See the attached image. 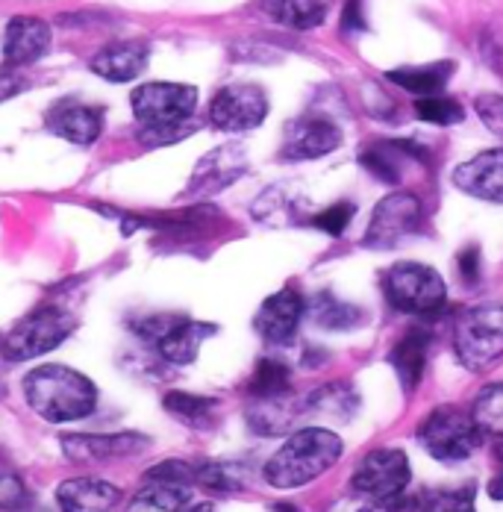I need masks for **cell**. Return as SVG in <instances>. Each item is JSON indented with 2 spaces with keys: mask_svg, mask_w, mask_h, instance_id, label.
Listing matches in <instances>:
<instances>
[{
  "mask_svg": "<svg viewBox=\"0 0 503 512\" xmlns=\"http://www.w3.org/2000/svg\"><path fill=\"white\" fill-rule=\"evenodd\" d=\"M383 295L389 307L406 315H439L448 304V286L442 274L424 262H395L383 277Z\"/></svg>",
  "mask_w": 503,
  "mask_h": 512,
  "instance_id": "obj_3",
  "label": "cell"
},
{
  "mask_svg": "<svg viewBox=\"0 0 503 512\" xmlns=\"http://www.w3.org/2000/svg\"><path fill=\"white\" fill-rule=\"evenodd\" d=\"M162 407L177 421H183V424H189L195 430H206L215 421L218 401L215 398H201V395H189V392H168L162 398Z\"/></svg>",
  "mask_w": 503,
  "mask_h": 512,
  "instance_id": "obj_29",
  "label": "cell"
},
{
  "mask_svg": "<svg viewBox=\"0 0 503 512\" xmlns=\"http://www.w3.org/2000/svg\"><path fill=\"white\" fill-rule=\"evenodd\" d=\"M368 30L365 12H362V0H345L342 9V33H362Z\"/></svg>",
  "mask_w": 503,
  "mask_h": 512,
  "instance_id": "obj_42",
  "label": "cell"
},
{
  "mask_svg": "<svg viewBox=\"0 0 503 512\" xmlns=\"http://www.w3.org/2000/svg\"><path fill=\"white\" fill-rule=\"evenodd\" d=\"M471 512H477V510H471Z\"/></svg>",
  "mask_w": 503,
  "mask_h": 512,
  "instance_id": "obj_47",
  "label": "cell"
},
{
  "mask_svg": "<svg viewBox=\"0 0 503 512\" xmlns=\"http://www.w3.org/2000/svg\"><path fill=\"white\" fill-rule=\"evenodd\" d=\"M195 121H174V124H151V127H139L136 139L148 148H168V145H177L183 139H189L195 133Z\"/></svg>",
  "mask_w": 503,
  "mask_h": 512,
  "instance_id": "obj_35",
  "label": "cell"
},
{
  "mask_svg": "<svg viewBox=\"0 0 503 512\" xmlns=\"http://www.w3.org/2000/svg\"><path fill=\"white\" fill-rule=\"evenodd\" d=\"M48 130L53 136L71 142V145H95L103 133V109L92 103L80 101H59L51 106L48 118H45Z\"/></svg>",
  "mask_w": 503,
  "mask_h": 512,
  "instance_id": "obj_17",
  "label": "cell"
},
{
  "mask_svg": "<svg viewBox=\"0 0 503 512\" xmlns=\"http://www.w3.org/2000/svg\"><path fill=\"white\" fill-rule=\"evenodd\" d=\"M474 109L480 115V121L492 130V133H501L503 136V98L501 95H477Z\"/></svg>",
  "mask_w": 503,
  "mask_h": 512,
  "instance_id": "obj_40",
  "label": "cell"
},
{
  "mask_svg": "<svg viewBox=\"0 0 503 512\" xmlns=\"http://www.w3.org/2000/svg\"><path fill=\"white\" fill-rule=\"evenodd\" d=\"M215 324H206V321H192V318H177L156 342L153 348L159 351V357L165 362H174V365H189L195 362L201 354L203 342L215 336Z\"/></svg>",
  "mask_w": 503,
  "mask_h": 512,
  "instance_id": "obj_19",
  "label": "cell"
},
{
  "mask_svg": "<svg viewBox=\"0 0 503 512\" xmlns=\"http://www.w3.org/2000/svg\"><path fill=\"white\" fill-rule=\"evenodd\" d=\"M356 410H359V398H356L351 383H342V380L315 389L303 404V412H312V415H321L330 421H351Z\"/></svg>",
  "mask_w": 503,
  "mask_h": 512,
  "instance_id": "obj_25",
  "label": "cell"
},
{
  "mask_svg": "<svg viewBox=\"0 0 503 512\" xmlns=\"http://www.w3.org/2000/svg\"><path fill=\"white\" fill-rule=\"evenodd\" d=\"M186 507H189V486L151 483L130 501L127 512H183Z\"/></svg>",
  "mask_w": 503,
  "mask_h": 512,
  "instance_id": "obj_30",
  "label": "cell"
},
{
  "mask_svg": "<svg viewBox=\"0 0 503 512\" xmlns=\"http://www.w3.org/2000/svg\"><path fill=\"white\" fill-rule=\"evenodd\" d=\"M189 512H215V510H212L209 504H201V507H192V510H189Z\"/></svg>",
  "mask_w": 503,
  "mask_h": 512,
  "instance_id": "obj_45",
  "label": "cell"
},
{
  "mask_svg": "<svg viewBox=\"0 0 503 512\" xmlns=\"http://www.w3.org/2000/svg\"><path fill=\"white\" fill-rule=\"evenodd\" d=\"M353 215H356V206L351 201H339V204L327 206V209H321L318 215H312V227H318L321 233H327V236H333V239H339V236H345V230L351 227Z\"/></svg>",
  "mask_w": 503,
  "mask_h": 512,
  "instance_id": "obj_36",
  "label": "cell"
},
{
  "mask_svg": "<svg viewBox=\"0 0 503 512\" xmlns=\"http://www.w3.org/2000/svg\"><path fill=\"white\" fill-rule=\"evenodd\" d=\"M292 215H295V195L292 192H280V186L265 189L259 195V201L253 204V218L256 221L280 224V221H289Z\"/></svg>",
  "mask_w": 503,
  "mask_h": 512,
  "instance_id": "obj_34",
  "label": "cell"
},
{
  "mask_svg": "<svg viewBox=\"0 0 503 512\" xmlns=\"http://www.w3.org/2000/svg\"><path fill=\"white\" fill-rule=\"evenodd\" d=\"M403 498L395 501H380V498H368V495H356V498H342L336 504H330L327 512H401Z\"/></svg>",
  "mask_w": 503,
  "mask_h": 512,
  "instance_id": "obj_39",
  "label": "cell"
},
{
  "mask_svg": "<svg viewBox=\"0 0 503 512\" xmlns=\"http://www.w3.org/2000/svg\"><path fill=\"white\" fill-rule=\"evenodd\" d=\"M403 159L409 156L403 154L398 139H389V142H371L359 151V165L380 183L386 186H398L401 183V165Z\"/></svg>",
  "mask_w": 503,
  "mask_h": 512,
  "instance_id": "obj_26",
  "label": "cell"
},
{
  "mask_svg": "<svg viewBox=\"0 0 503 512\" xmlns=\"http://www.w3.org/2000/svg\"><path fill=\"white\" fill-rule=\"evenodd\" d=\"M409 474H412V468H409V460L403 451L374 448L356 465L351 486L356 495L395 501V498H403V489L409 486Z\"/></svg>",
  "mask_w": 503,
  "mask_h": 512,
  "instance_id": "obj_8",
  "label": "cell"
},
{
  "mask_svg": "<svg viewBox=\"0 0 503 512\" xmlns=\"http://www.w3.org/2000/svg\"><path fill=\"white\" fill-rule=\"evenodd\" d=\"M198 468L183 460H165L148 471V483H168V486H192Z\"/></svg>",
  "mask_w": 503,
  "mask_h": 512,
  "instance_id": "obj_38",
  "label": "cell"
},
{
  "mask_svg": "<svg viewBox=\"0 0 503 512\" xmlns=\"http://www.w3.org/2000/svg\"><path fill=\"white\" fill-rule=\"evenodd\" d=\"M268 115V95L256 83H233L215 92L209 103V121L221 133L256 130Z\"/></svg>",
  "mask_w": 503,
  "mask_h": 512,
  "instance_id": "obj_9",
  "label": "cell"
},
{
  "mask_svg": "<svg viewBox=\"0 0 503 512\" xmlns=\"http://www.w3.org/2000/svg\"><path fill=\"white\" fill-rule=\"evenodd\" d=\"M330 9H333V0H262V12L289 30L321 27Z\"/></svg>",
  "mask_w": 503,
  "mask_h": 512,
  "instance_id": "obj_23",
  "label": "cell"
},
{
  "mask_svg": "<svg viewBox=\"0 0 503 512\" xmlns=\"http://www.w3.org/2000/svg\"><path fill=\"white\" fill-rule=\"evenodd\" d=\"M195 483H201L206 492L215 495H236L245 489V471L230 462H206L198 468Z\"/></svg>",
  "mask_w": 503,
  "mask_h": 512,
  "instance_id": "obj_31",
  "label": "cell"
},
{
  "mask_svg": "<svg viewBox=\"0 0 503 512\" xmlns=\"http://www.w3.org/2000/svg\"><path fill=\"white\" fill-rule=\"evenodd\" d=\"M342 145V130L327 115H301L289 121L280 156L286 162H306L333 154Z\"/></svg>",
  "mask_w": 503,
  "mask_h": 512,
  "instance_id": "obj_12",
  "label": "cell"
},
{
  "mask_svg": "<svg viewBox=\"0 0 503 512\" xmlns=\"http://www.w3.org/2000/svg\"><path fill=\"white\" fill-rule=\"evenodd\" d=\"M480 262H483V254H480L477 245H465L459 251V256H456V271H459V277H462L465 286H474L480 280Z\"/></svg>",
  "mask_w": 503,
  "mask_h": 512,
  "instance_id": "obj_41",
  "label": "cell"
},
{
  "mask_svg": "<svg viewBox=\"0 0 503 512\" xmlns=\"http://www.w3.org/2000/svg\"><path fill=\"white\" fill-rule=\"evenodd\" d=\"M471 418L483 430V436H503V386L480 389L471 407Z\"/></svg>",
  "mask_w": 503,
  "mask_h": 512,
  "instance_id": "obj_32",
  "label": "cell"
},
{
  "mask_svg": "<svg viewBox=\"0 0 503 512\" xmlns=\"http://www.w3.org/2000/svg\"><path fill=\"white\" fill-rule=\"evenodd\" d=\"M74 327H77V318L68 309L56 307V304H45V307H36L33 312H27L6 333L0 351H3V357L12 359V362L45 357V354L56 351L71 336Z\"/></svg>",
  "mask_w": 503,
  "mask_h": 512,
  "instance_id": "obj_5",
  "label": "cell"
},
{
  "mask_svg": "<svg viewBox=\"0 0 503 512\" xmlns=\"http://www.w3.org/2000/svg\"><path fill=\"white\" fill-rule=\"evenodd\" d=\"M121 501V489L115 483L95 477H74L59 483L56 504L59 512H112Z\"/></svg>",
  "mask_w": 503,
  "mask_h": 512,
  "instance_id": "obj_18",
  "label": "cell"
},
{
  "mask_svg": "<svg viewBox=\"0 0 503 512\" xmlns=\"http://www.w3.org/2000/svg\"><path fill=\"white\" fill-rule=\"evenodd\" d=\"M51 51V24L36 15H15L3 33V68L21 71Z\"/></svg>",
  "mask_w": 503,
  "mask_h": 512,
  "instance_id": "obj_14",
  "label": "cell"
},
{
  "mask_svg": "<svg viewBox=\"0 0 503 512\" xmlns=\"http://www.w3.org/2000/svg\"><path fill=\"white\" fill-rule=\"evenodd\" d=\"M415 115L433 127H451V124H459L465 121V109L462 103L453 101L448 95H430V98H418L415 101Z\"/></svg>",
  "mask_w": 503,
  "mask_h": 512,
  "instance_id": "obj_33",
  "label": "cell"
},
{
  "mask_svg": "<svg viewBox=\"0 0 503 512\" xmlns=\"http://www.w3.org/2000/svg\"><path fill=\"white\" fill-rule=\"evenodd\" d=\"M303 315H306V301L301 298V292H295L289 286V289H280L277 295H271L259 307L253 327L262 336V342H268L274 348H286L295 342Z\"/></svg>",
  "mask_w": 503,
  "mask_h": 512,
  "instance_id": "obj_13",
  "label": "cell"
},
{
  "mask_svg": "<svg viewBox=\"0 0 503 512\" xmlns=\"http://www.w3.org/2000/svg\"><path fill=\"white\" fill-rule=\"evenodd\" d=\"M292 392V368L283 359L265 357L256 362L248 395L253 401H268V398H283Z\"/></svg>",
  "mask_w": 503,
  "mask_h": 512,
  "instance_id": "obj_28",
  "label": "cell"
},
{
  "mask_svg": "<svg viewBox=\"0 0 503 512\" xmlns=\"http://www.w3.org/2000/svg\"><path fill=\"white\" fill-rule=\"evenodd\" d=\"M245 171H248V154H245V148H239V145L215 148V151H209L195 165V174H192L186 192H189V198L218 195L227 186H233Z\"/></svg>",
  "mask_w": 503,
  "mask_h": 512,
  "instance_id": "obj_15",
  "label": "cell"
},
{
  "mask_svg": "<svg viewBox=\"0 0 503 512\" xmlns=\"http://www.w3.org/2000/svg\"><path fill=\"white\" fill-rule=\"evenodd\" d=\"M130 106L142 127L189 121L198 109V89L186 83H145L130 95Z\"/></svg>",
  "mask_w": 503,
  "mask_h": 512,
  "instance_id": "obj_10",
  "label": "cell"
},
{
  "mask_svg": "<svg viewBox=\"0 0 503 512\" xmlns=\"http://www.w3.org/2000/svg\"><path fill=\"white\" fill-rule=\"evenodd\" d=\"M0 512H33L30 489L9 471H0Z\"/></svg>",
  "mask_w": 503,
  "mask_h": 512,
  "instance_id": "obj_37",
  "label": "cell"
},
{
  "mask_svg": "<svg viewBox=\"0 0 503 512\" xmlns=\"http://www.w3.org/2000/svg\"><path fill=\"white\" fill-rule=\"evenodd\" d=\"M453 186L468 198L503 204V148H492L456 165L451 174Z\"/></svg>",
  "mask_w": 503,
  "mask_h": 512,
  "instance_id": "obj_16",
  "label": "cell"
},
{
  "mask_svg": "<svg viewBox=\"0 0 503 512\" xmlns=\"http://www.w3.org/2000/svg\"><path fill=\"white\" fill-rule=\"evenodd\" d=\"M148 59H151V48L145 42H118L95 53L89 65L98 77L109 83H130L148 68Z\"/></svg>",
  "mask_w": 503,
  "mask_h": 512,
  "instance_id": "obj_20",
  "label": "cell"
},
{
  "mask_svg": "<svg viewBox=\"0 0 503 512\" xmlns=\"http://www.w3.org/2000/svg\"><path fill=\"white\" fill-rule=\"evenodd\" d=\"M430 333L424 327H412L401 336V342L392 348L389 362L401 380L403 392H415L418 383L424 380V371H427V351H430Z\"/></svg>",
  "mask_w": 503,
  "mask_h": 512,
  "instance_id": "obj_21",
  "label": "cell"
},
{
  "mask_svg": "<svg viewBox=\"0 0 503 512\" xmlns=\"http://www.w3.org/2000/svg\"><path fill=\"white\" fill-rule=\"evenodd\" d=\"M277 512H298V510H295V507H289V504H280V507H277Z\"/></svg>",
  "mask_w": 503,
  "mask_h": 512,
  "instance_id": "obj_46",
  "label": "cell"
},
{
  "mask_svg": "<svg viewBox=\"0 0 503 512\" xmlns=\"http://www.w3.org/2000/svg\"><path fill=\"white\" fill-rule=\"evenodd\" d=\"M453 351L468 371H486L503 357V304H477L459 312Z\"/></svg>",
  "mask_w": 503,
  "mask_h": 512,
  "instance_id": "obj_4",
  "label": "cell"
},
{
  "mask_svg": "<svg viewBox=\"0 0 503 512\" xmlns=\"http://www.w3.org/2000/svg\"><path fill=\"white\" fill-rule=\"evenodd\" d=\"M501 460H503V448H501ZM489 495H492L495 501H503V468H501V474L489 483Z\"/></svg>",
  "mask_w": 503,
  "mask_h": 512,
  "instance_id": "obj_44",
  "label": "cell"
},
{
  "mask_svg": "<svg viewBox=\"0 0 503 512\" xmlns=\"http://www.w3.org/2000/svg\"><path fill=\"white\" fill-rule=\"evenodd\" d=\"M24 398L30 410L51 424L83 421L98 410L95 383L68 365H39L24 380Z\"/></svg>",
  "mask_w": 503,
  "mask_h": 512,
  "instance_id": "obj_1",
  "label": "cell"
},
{
  "mask_svg": "<svg viewBox=\"0 0 503 512\" xmlns=\"http://www.w3.org/2000/svg\"><path fill=\"white\" fill-rule=\"evenodd\" d=\"M21 89H27V83L18 74H12V68H3V74H0V103L15 98Z\"/></svg>",
  "mask_w": 503,
  "mask_h": 512,
  "instance_id": "obj_43",
  "label": "cell"
},
{
  "mask_svg": "<svg viewBox=\"0 0 503 512\" xmlns=\"http://www.w3.org/2000/svg\"><path fill=\"white\" fill-rule=\"evenodd\" d=\"M306 312H309V318H312V324L318 330H330V333H351L356 327H362L365 318H368L365 309L339 298L330 289L315 292L309 298V304H306Z\"/></svg>",
  "mask_w": 503,
  "mask_h": 512,
  "instance_id": "obj_22",
  "label": "cell"
},
{
  "mask_svg": "<svg viewBox=\"0 0 503 512\" xmlns=\"http://www.w3.org/2000/svg\"><path fill=\"white\" fill-rule=\"evenodd\" d=\"M421 448L439 462H462L474 457L483 445V430L468 412L456 407H439L418 424Z\"/></svg>",
  "mask_w": 503,
  "mask_h": 512,
  "instance_id": "obj_6",
  "label": "cell"
},
{
  "mask_svg": "<svg viewBox=\"0 0 503 512\" xmlns=\"http://www.w3.org/2000/svg\"><path fill=\"white\" fill-rule=\"evenodd\" d=\"M421 221H424V206H421V201L412 192H392V195H386L377 204V209H374L362 245L371 248V251L398 248L412 233L421 230Z\"/></svg>",
  "mask_w": 503,
  "mask_h": 512,
  "instance_id": "obj_7",
  "label": "cell"
},
{
  "mask_svg": "<svg viewBox=\"0 0 503 512\" xmlns=\"http://www.w3.org/2000/svg\"><path fill=\"white\" fill-rule=\"evenodd\" d=\"M303 407H292L283 398H268V401H253L248 407V424L256 436H280L286 430H292V421L298 418Z\"/></svg>",
  "mask_w": 503,
  "mask_h": 512,
  "instance_id": "obj_27",
  "label": "cell"
},
{
  "mask_svg": "<svg viewBox=\"0 0 503 512\" xmlns=\"http://www.w3.org/2000/svg\"><path fill=\"white\" fill-rule=\"evenodd\" d=\"M0 354H3V351H0Z\"/></svg>",
  "mask_w": 503,
  "mask_h": 512,
  "instance_id": "obj_48",
  "label": "cell"
},
{
  "mask_svg": "<svg viewBox=\"0 0 503 512\" xmlns=\"http://www.w3.org/2000/svg\"><path fill=\"white\" fill-rule=\"evenodd\" d=\"M62 454L71 462H109L136 457L151 448V439L142 433H68L59 439Z\"/></svg>",
  "mask_w": 503,
  "mask_h": 512,
  "instance_id": "obj_11",
  "label": "cell"
},
{
  "mask_svg": "<svg viewBox=\"0 0 503 512\" xmlns=\"http://www.w3.org/2000/svg\"><path fill=\"white\" fill-rule=\"evenodd\" d=\"M453 74L451 59H442V62H427V65H409V68H395L389 71L386 77L401 86L403 92L415 95V98H430V95H439L445 92L448 80Z\"/></svg>",
  "mask_w": 503,
  "mask_h": 512,
  "instance_id": "obj_24",
  "label": "cell"
},
{
  "mask_svg": "<svg viewBox=\"0 0 503 512\" xmlns=\"http://www.w3.org/2000/svg\"><path fill=\"white\" fill-rule=\"evenodd\" d=\"M345 454V442L324 427H303L292 433L283 448L265 462L262 477L274 489H301L330 471Z\"/></svg>",
  "mask_w": 503,
  "mask_h": 512,
  "instance_id": "obj_2",
  "label": "cell"
}]
</instances>
